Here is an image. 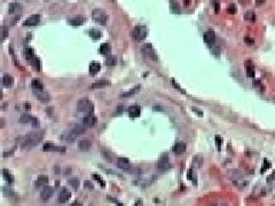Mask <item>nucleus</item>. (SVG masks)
Returning <instances> with one entry per match:
<instances>
[{
	"label": "nucleus",
	"instance_id": "9d476101",
	"mask_svg": "<svg viewBox=\"0 0 275 206\" xmlns=\"http://www.w3.org/2000/svg\"><path fill=\"white\" fill-rule=\"evenodd\" d=\"M33 91V94L37 96V99H39L41 102H48L51 101V95L45 92L44 89L43 91H39V89H32Z\"/></svg>",
	"mask_w": 275,
	"mask_h": 206
},
{
	"label": "nucleus",
	"instance_id": "5fc2aeb1",
	"mask_svg": "<svg viewBox=\"0 0 275 206\" xmlns=\"http://www.w3.org/2000/svg\"><path fill=\"white\" fill-rule=\"evenodd\" d=\"M265 2H266V0H256L257 6H261V5H264Z\"/></svg>",
	"mask_w": 275,
	"mask_h": 206
},
{
	"label": "nucleus",
	"instance_id": "79ce46f5",
	"mask_svg": "<svg viewBox=\"0 0 275 206\" xmlns=\"http://www.w3.org/2000/svg\"><path fill=\"white\" fill-rule=\"evenodd\" d=\"M253 86H256V87H259L261 92H264V89H265L264 85L261 84V81H260L259 79H256V80H253Z\"/></svg>",
	"mask_w": 275,
	"mask_h": 206
},
{
	"label": "nucleus",
	"instance_id": "c85d7f7f",
	"mask_svg": "<svg viewBox=\"0 0 275 206\" xmlns=\"http://www.w3.org/2000/svg\"><path fill=\"white\" fill-rule=\"evenodd\" d=\"M229 176H230V179L233 180V182H234V181H237V180H241V179H243V175L240 173V171H236V169H233V171H230V173H229Z\"/></svg>",
	"mask_w": 275,
	"mask_h": 206
},
{
	"label": "nucleus",
	"instance_id": "13d9d810",
	"mask_svg": "<svg viewBox=\"0 0 275 206\" xmlns=\"http://www.w3.org/2000/svg\"><path fill=\"white\" fill-rule=\"evenodd\" d=\"M193 110H194V111H195V112H197V113H198L199 116H202V115H203V113L201 112V111H198V110H197V109H196V108H193Z\"/></svg>",
	"mask_w": 275,
	"mask_h": 206
},
{
	"label": "nucleus",
	"instance_id": "f257e3e1",
	"mask_svg": "<svg viewBox=\"0 0 275 206\" xmlns=\"http://www.w3.org/2000/svg\"><path fill=\"white\" fill-rule=\"evenodd\" d=\"M44 139V132L43 131H36L30 132L29 134L25 135L24 140L22 142V148L23 149H30L35 145L40 143Z\"/></svg>",
	"mask_w": 275,
	"mask_h": 206
},
{
	"label": "nucleus",
	"instance_id": "1a4fd4ad",
	"mask_svg": "<svg viewBox=\"0 0 275 206\" xmlns=\"http://www.w3.org/2000/svg\"><path fill=\"white\" fill-rule=\"evenodd\" d=\"M203 39H204L205 44H208V45H213L214 41H216V33H214V31H212V30L205 31L204 35H203Z\"/></svg>",
	"mask_w": 275,
	"mask_h": 206
},
{
	"label": "nucleus",
	"instance_id": "412c9836",
	"mask_svg": "<svg viewBox=\"0 0 275 206\" xmlns=\"http://www.w3.org/2000/svg\"><path fill=\"white\" fill-rule=\"evenodd\" d=\"M140 113H141V109H140L139 105H133V107H131V108L128 109V115H130L131 118H136V117H139Z\"/></svg>",
	"mask_w": 275,
	"mask_h": 206
},
{
	"label": "nucleus",
	"instance_id": "8fccbe9b",
	"mask_svg": "<svg viewBox=\"0 0 275 206\" xmlns=\"http://www.w3.org/2000/svg\"><path fill=\"white\" fill-rule=\"evenodd\" d=\"M84 187L87 188V189H90V190H93V189H94L93 183H91L90 181H85V182H84Z\"/></svg>",
	"mask_w": 275,
	"mask_h": 206
},
{
	"label": "nucleus",
	"instance_id": "4c0bfd02",
	"mask_svg": "<svg viewBox=\"0 0 275 206\" xmlns=\"http://www.w3.org/2000/svg\"><path fill=\"white\" fill-rule=\"evenodd\" d=\"M116 63H117V57L116 56L110 55V56H108L105 58V64L108 66H116Z\"/></svg>",
	"mask_w": 275,
	"mask_h": 206
},
{
	"label": "nucleus",
	"instance_id": "7c9ffc66",
	"mask_svg": "<svg viewBox=\"0 0 275 206\" xmlns=\"http://www.w3.org/2000/svg\"><path fill=\"white\" fill-rule=\"evenodd\" d=\"M31 87H32V89H39V91L44 89V85L39 79H33L31 83Z\"/></svg>",
	"mask_w": 275,
	"mask_h": 206
},
{
	"label": "nucleus",
	"instance_id": "37998d69",
	"mask_svg": "<svg viewBox=\"0 0 275 206\" xmlns=\"http://www.w3.org/2000/svg\"><path fill=\"white\" fill-rule=\"evenodd\" d=\"M214 140H216V145H217V149L220 150V149H221V144H222V139H221L219 135H217V136L214 138Z\"/></svg>",
	"mask_w": 275,
	"mask_h": 206
},
{
	"label": "nucleus",
	"instance_id": "bf43d9fd",
	"mask_svg": "<svg viewBox=\"0 0 275 206\" xmlns=\"http://www.w3.org/2000/svg\"><path fill=\"white\" fill-rule=\"evenodd\" d=\"M185 5H189V0H185Z\"/></svg>",
	"mask_w": 275,
	"mask_h": 206
},
{
	"label": "nucleus",
	"instance_id": "6e6d98bb",
	"mask_svg": "<svg viewBox=\"0 0 275 206\" xmlns=\"http://www.w3.org/2000/svg\"><path fill=\"white\" fill-rule=\"evenodd\" d=\"M108 199L109 200H111V202H114V203H116V204H118V205H122V203H119V202H117L115 198H111V197H108Z\"/></svg>",
	"mask_w": 275,
	"mask_h": 206
},
{
	"label": "nucleus",
	"instance_id": "0eeeda50",
	"mask_svg": "<svg viewBox=\"0 0 275 206\" xmlns=\"http://www.w3.org/2000/svg\"><path fill=\"white\" fill-rule=\"evenodd\" d=\"M19 122H21V124H32L33 127H38V125H39L38 119H37L36 117L29 115V113L22 115V116L19 117Z\"/></svg>",
	"mask_w": 275,
	"mask_h": 206
},
{
	"label": "nucleus",
	"instance_id": "a878e982",
	"mask_svg": "<svg viewBox=\"0 0 275 206\" xmlns=\"http://www.w3.org/2000/svg\"><path fill=\"white\" fill-rule=\"evenodd\" d=\"M21 9H22V7H21V5H19V4H17V2H12V4H9L8 13H9L10 15H13V14L17 13V12L21 10Z\"/></svg>",
	"mask_w": 275,
	"mask_h": 206
},
{
	"label": "nucleus",
	"instance_id": "f8f14e48",
	"mask_svg": "<svg viewBox=\"0 0 275 206\" xmlns=\"http://www.w3.org/2000/svg\"><path fill=\"white\" fill-rule=\"evenodd\" d=\"M39 21H40V15H38V14L31 15L30 17H28V19L23 22V25H24V27H35V25L38 24Z\"/></svg>",
	"mask_w": 275,
	"mask_h": 206
},
{
	"label": "nucleus",
	"instance_id": "49530a36",
	"mask_svg": "<svg viewBox=\"0 0 275 206\" xmlns=\"http://www.w3.org/2000/svg\"><path fill=\"white\" fill-rule=\"evenodd\" d=\"M227 12L229 14H235V13H236V6H235L234 4H230V5L228 6Z\"/></svg>",
	"mask_w": 275,
	"mask_h": 206
},
{
	"label": "nucleus",
	"instance_id": "72a5a7b5",
	"mask_svg": "<svg viewBox=\"0 0 275 206\" xmlns=\"http://www.w3.org/2000/svg\"><path fill=\"white\" fill-rule=\"evenodd\" d=\"M23 54H24V57H25V60H27L28 62L33 56H36V55H35L33 49H32V48H30V47H28V48H25V49H24V53H23Z\"/></svg>",
	"mask_w": 275,
	"mask_h": 206
},
{
	"label": "nucleus",
	"instance_id": "6ab92c4d",
	"mask_svg": "<svg viewBox=\"0 0 275 206\" xmlns=\"http://www.w3.org/2000/svg\"><path fill=\"white\" fill-rule=\"evenodd\" d=\"M117 166L121 169L125 171V169H128L131 166V163H130V160L127 159V158H119V159L117 160Z\"/></svg>",
	"mask_w": 275,
	"mask_h": 206
},
{
	"label": "nucleus",
	"instance_id": "58836bf2",
	"mask_svg": "<svg viewBox=\"0 0 275 206\" xmlns=\"http://www.w3.org/2000/svg\"><path fill=\"white\" fill-rule=\"evenodd\" d=\"M68 182H69V186H70V187H71V188H74L75 190H77V189L79 188V184H80V182H79V180H78V179H77V178H72V179H70V180H69Z\"/></svg>",
	"mask_w": 275,
	"mask_h": 206
},
{
	"label": "nucleus",
	"instance_id": "a18cd8bd",
	"mask_svg": "<svg viewBox=\"0 0 275 206\" xmlns=\"http://www.w3.org/2000/svg\"><path fill=\"white\" fill-rule=\"evenodd\" d=\"M272 166V164H271V161L269 160L265 159L264 160V166H263V169H261V173H264L265 172V169H268L269 167Z\"/></svg>",
	"mask_w": 275,
	"mask_h": 206
},
{
	"label": "nucleus",
	"instance_id": "5701e85b",
	"mask_svg": "<svg viewBox=\"0 0 275 206\" xmlns=\"http://www.w3.org/2000/svg\"><path fill=\"white\" fill-rule=\"evenodd\" d=\"M13 84H14V78L10 75H5L2 77V85H4L5 87L9 88V87L13 86Z\"/></svg>",
	"mask_w": 275,
	"mask_h": 206
},
{
	"label": "nucleus",
	"instance_id": "603ef678",
	"mask_svg": "<svg viewBox=\"0 0 275 206\" xmlns=\"http://www.w3.org/2000/svg\"><path fill=\"white\" fill-rule=\"evenodd\" d=\"M212 4L214 5V12L216 13H219V7H220V4H219V1H212Z\"/></svg>",
	"mask_w": 275,
	"mask_h": 206
},
{
	"label": "nucleus",
	"instance_id": "6e6552de",
	"mask_svg": "<svg viewBox=\"0 0 275 206\" xmlns=\"http://www.w3.org/2000/svg\"><path fill=\"white\" fill-rule=\"evenodd\" d=\"M85 131H86V128H85V125L83 124V125H75L70 131H69V133H70V135L72 136V138H78L79 135H82V134H84L85 133Z\"/></svg>",
	"mask_w": 275,
	"mask_h": 206
},
{
	"label": "nucleus",
	"instance_id": "423d86ee",
	"mask_svg": "<svg viewBox=\"0 0 275 206\" xmlns=\"http://www.w3.org/2000/svg\"><path fill=\"white\" fill-rule=\"evenodd\" d=\"M141 50H142L144 56H147L148 58L152 60V61H157V55H156V52H155L154 47L152 46V44H146V45H143L142 48H141Z\"/></svg>",
	"mask_w": 275,
	"mask_h": 206
},
{
	"label": "nucleus",
	"instance_id": "3c124183",
	"mask_svg": "<svg viewBox=\"0 0 275 206\" xmlns=\"http://www.w3.org/2000/svg\"><path fill=\"white\" fill-rule=\"evenodd\" d=\"M7 35H8V30H7V28L6 27H2V40H5L6 39V37H7Z\"/></svg>",
	"mask_w": 275,
	"mask_h": 206
},
{
	"label": "nucleus",
	"instance_id": "ddd939ff",
	"mask_svg": "<svg viewBox=\"0 0 275 206\" xmlns=\"http://www.w3.org/2000/svg\"><path fill=\"white\" fill-rule=\"evenodd\" d=\"M53 194H54V188L46 186V187L43 188V190L40 192V197H41L43 200H48L51 197L53 196Z\"/></svg>",
	"mask_w": 275,
	"mask_h": 206
},
{
	"label": "nucleus",
	"instance_id": "2eb2a0df",
	"mask_svg": "<svg viewBox=\"0 0 275 206\" xmlns=\"http://www.w3.org/2000/svg\"><path fill=\"white\" fill-rule=\"evenodd\" d=\"M70 198H71V192L68 189H62L58 194V197H57L60 203H66Z\"/></svg>",
	"mask_w": 275,
	"mask_h": 206
},
{
	"label": "nucleus",
	"instance_id": "864d4df0",
	"mask_svg": "<svg viewBox=\"0 0 275 206\" xmlns=\"http://www.w3.org/2000/svg\"><path fill=\"white\" fill-rule=\"evenodd\" d=\"M14 150H15V148H13L10 151H5V152H4V157H8V156H10V155H13Z\"/></svg>",
	"mask_w": 275,
	"mask_h": 206
},
{
	"label": "nucleus",
	"instance_id": "f704fd0d",
	"mask_svg": "<svg viewBox=\"0 0 275 206\" xmlns=\"http://www.w3.org/2000/svg\"><path fill=\"white\" fill-rule=\"evenodd\" d=\"M90 37L92 38V39H94V40H99L100 38L102 37V33L99 30L92 29V30H90Z\"/></svg>",
	"mask_w": 275,
	"mask_h": 206
},
{
	"label": "nucleus",
	"instance_id": "39448f33",
	"mask_svg": "<svg viewBox=\"0 0 275 206\" xmlns=\"http://www.w3.org/2000/svg\"><path fill=\"white\" fill-rule=\"evenodd\" d=\"M156 167L160 172H164L166 169H169L171 167L170 165V160H169V156L167 155H163L160 157V159L156 164Z\"/></svg>",
	"mask_w": 275,
	"mask_h": 206
},
{
	"label": "nucleus",
	"instance_id": "2f4dec72",
	"mask_svg": "<svg viewBox=\"0 0 275 206\" xmlns=\"http://www.w3.org/2000/svg\"><path fill=\"white\" fill-rule=\"evenodd\" d=\"M187 178H188V180H190L194 184H197V176H196V173H195V171L193 169H190L189 171H188Z\"/></svg>",
	"mask_w": 275,
	"mask_h": 206
},
{
	"label": "nucleus",
	"instance_id": "ea45409f",
	"mask_svg": "<svg viewBox=\"0 0 275 206\" xmlns=\"http://www.w3.org/2000/svg\"><path fill=\"white\" fill-rule=\"evenodd\" d=\"M125 172H126V173H130V174H141V169L135 167V166H132V165H131L128 169H125Z\"/></svg>",
	"mask_w": 275,
	"mask_h": 206
},
{
	"label": "nucleus",
	"instance_id": "cd10ccee",
	"mask_svg": "<svg viewBox=\"0 0 275 206\" xmlns=\"http://www.w3.org/2000/svg\"><path fill=\"white\" fill-rule=\"evenodd\" d=\"M2 194L7 197V198H9V199L17 198V195H16L12 189H8V188H2Z\"/></svg>",
	"mask_w": 275,
	"mask_h": 206
},
{
	"label": "nucleus",
	"instance_id": "dca6fc26",
	"mask_svg": "<svg viewBox=\"0 0 275 206\" xmlns=\"http://www.w3.org/2000/svg\"><path fill=\"white\" fill-rule=\"evenodd\" d=\"M48 183V178L47 176H44V175H41V176H39L37 180H36V182H35V187L37 188V189H43L44 187H46Z\"/></svg>",
	"mask_w": 275,
	"mask_h": 206
},
{
	"label": "nucleus",
	"instance_id": "4d7b16f0",
	"mask_svg": "<svg viewBox=\"0 0 275 206\" xmlns=\"http://www.w3.org/2000/svg\"><path fill=\"white\" fill-rule=\"evenodd\" d=\"M172 6H173V7H174V8H173V10L175 9V13H178V14H179V13H180V9H178V5H177V4H173V5H172Z\"/></svg>",
	"mask_w": 275,
	"mask_h": 206
},
{
	"label": "nucleus",
	"instance_id": "e433bc0d",
	"mask_svg": "<svg viewBox=\"0 0 275 206\" xmlns=\"http://www.w3.org/2000/svg\"><path fill=\"white\" fill-rule=\"evenodd\" d=\"M244 19H247V21H250V22H255L257 19V16H256V14H255V12L249 10V12H247V13L244 14Z\"/></svg>",
	"mask_w": 275,
	"mask_h": 206
},
{
	"label": "nucleus",
	"instance_id": "c9c22d12",
	"mask_svg": "<svg viewBox=\"0 0 275 206\" xmlns=\"http://www.w3.org/2000/svg\"><path fill=\"white\" fill-rule=\"evenodd\" d=\"M2 175H4V178L6 179L7 182H9V183L14 182V176L8 169H2Z\"/></svg>",
	"mask_w": 275,
	"mask_h": 206
},
{
	"label": "nucleus",
	"instance_id": "9b49d317",
	"mask_svg": "<svg viewBox=\"0 0 275 206\" xmlns=\"http://www.w3.org/2000/svg\"><path fill=\"white\" fill-rule=\"evenodd\" d=\"M96 122H97V120H96V117L93 115V112L86 113V116L83 118V124H84L85 126H87V127L94 126L95 124H96Z\"/></svg>",
	"mask_w": 275,
	"mask_h": 206
},
{
	"label": "nucleus",
	"instance_id": "c756f323",
	"mask_svg": "<svg viewBox=\"0 0 275 206\" xmlns=\"http://www.w3.org/2000/svg\"><path fill=\"white\" fill-rule=\"evenodd\" d=\"M247 76L248 77H250V78H253L255 77V66H252L251 63H250V61H247Z\"/></svg>",
	"mask_w": 275,
	"mask_h": 206
},
{
	"label": "nucleus",
	"instance_id": "a211bd4d",
	"mask_svg": "<svg viewBox=\"0 0 275 206\" xmlns=\"http://www.w3.org/2000/svg\"><path fill=\"white\" fill-rule=\"evenodd\" d=\"M85 21H86L85 17L76 16V17H74V19H70L68 22H69V24L72 25V27H80V25H83V24L85 23Z\"/></svg>",
	"mask_w": 275,
	"mask_h": 206
},
{
	"label": "nucleus",
	"instance_id": "4be33fe9",
	"mask_svg": "<svg viewBox=\"0 0 275 206\" xmlns=\"http://www.w3.org/2000/svg\"><path fill=\"white\" fill-rule=\"evenodd\" d=\"M29 63L31 64V66L35 69V70H37V71H40L41 70V63H40V60H39L37 56H33L30 61H29Z\"/></svg>",
	"mask_w": 275,
	"mask_h": 206
},
{
	"label": "nucleus",
	"instance_id": "393cba45",
	"mask_svg": "<svg viewBox=\"0 0 275 206\" xmlns=\"http://www.w3.org/2000/svg\"><path fill=\"white\" fill-rule=\"evenodd\" d=\"M91 144L92 143H91L90 140H82L79 142V144H78V148L82 151H88L90 148H91Z\"/></svg>",
	"mask_w": 275,
	"mask_h": 206
},
{
	"label": "nucleus",
	"instance_id": "20e7f679",
	"mask_svg": "<svg viewBox=\"0 0 275 206\" xmlns=\"http://www.w3.org/2000/svg\"><path fill=\"white\" fill-rule=\"evenodd\" d=\"M92 17L96 23H99L101 25H105L108 22V14L103 9H100V8H96L92 12Z\"/></svg>",
	"mask_w": 275,
	"mask_h": 206
},
{
	"label": "nucleus",
	"instance_id": "09e8293b",
	"mask_svg": "<svg viewBox=\"0 0 275 206\" xmlns=\"http://www.w3.org/2000/svg\"><path fill=\"white\" fill-rule=\"evenodd\" d=\"M172 85H173V86H174V87H175V88H177V89H178L179 92H181V93H185V91H183V89L181 88V87H180V86H179V85L177 84V81H175L174 79H172Z\"/></svg>",
	"mask_w": 275,
	"mask_h": 206
},
{
	"label": "nucleus",
	"instance_id": "aec40b11",
	"mask_svg": "<svg viewBox=\"0 0 275 206\" xmlns=\"http://www.w3.org/2000/svg\"><path fill=\"white\" fill-rule=\"evenodd\" d=\"M109 85H110V83H109L107 79H102V80H100V81H96L94 84H92L90 86V88H91V89H97V88L107 87V86H109Z\"/></svg>",
	"mask_w": 275,
	"mask_h": 206
},
{
	"label": "nucleus",
	"instance_id": "de8ad7c7",
	"mask_svg": "<svg viewBox=\"0 0 275 206\" xmlns=\"http://www.w3.org/2000/svg\"><path fill=\"white\" fill-rule=\"evenodd\" d=\"M244 42H245L247 45H249V46H253V45H255V40H253L252 38H250V37H245V38H244Z\"/></svg>",
	"mask_w": 275,
	"mask_h": 206
},
{
	"label": "nucleus",
	"instance_id": "c03bdc74",
	"mask_svg": "<svg viewBox=\"0 0 275 206\" xmlns=\"http://www.w3.org/2000/svg\"><path fill=\"white\" fill-rule=\"evenodd\" d=\"M93 178H94V180H96V182H97V183H100V184H101L102 187H105V181H103V179L101 178V176H99L97 174H94V175H93Z\"/></svg>",
	"mask_w": 275,
	"mask_h": 206
},
{
	"label": "nucleus",
	"instance_id": "b1692460",
	"mask_svg": "<svg viewBox=\"0 0 275 206\" xmlns=\"http://www.w3.org/2000/svg\"><path fill=\"white\" fill-rule=\"evenodd\" d=\"M100 68H101V66H100L99 62H92V63L90 64V75L95 76L99 71H100Z\"/></svg>",
	"mask_w": 275,
	"mask_h": 206
},
{
	"label": "nucleus",
	"instance_id": "a19ab883",
	"mask_svg": "<svg viewBox=\"0 0 275 206\" xmlns=\"http://www.w3.org/2000/svg\"><path fill=\"white\" fill-rule=\"evenodd\" d=\"M139 89H140V86H136V87L132 88L131 91H128V92H126V93L122 94V97H128V96H132V95H134L136 92H139Z\"/></svg>",
	"mask_w": 275,
	"mask_h": 206
},
{
	"label": "nucleus",
	"instance_id": "7ed1b4c3",
	"mask_svg": "<svg viewBox=\"0 0 275 206\" xmlns=\"http://www.w3.org/2000/svg\"><path fill=\"white\" fill-rule=\"evenodd\" d=\"M77 110L79 112L84 113H92L94 110V104L87 99H80L77 102Z\"/></svg>",
	"mask_w": 275,
	"mask_h": 206
},
{
	"label": "nucleus",
	"instance_id": "f03ea898",
	"mask_svg": "<svg viewBox=\"0 0 275 206\" xmlns=\"http://www.w3.org/2000/svg\"><path fill=\"white\" fill-rule=\"evenodd\" d=\"M147 35H148V29L146 28L144 25H136L131 32V37L135 41L143 40L144 38L147 37Z\"/></svg>",
	"mask_w": 275,
	"mask_h": 206
},
{
	"label": "nucleus",
	"instance_id": "bb28decb",
	"mask_svg": "<svg viewBox=\"0 0 275 206\" xmlns=\"http://www.w3.org/2000/svg\"><path fill=\"white\" fill-rule=\"evenodd\" d=\"M202 165H203V157L202 156H194V158H193V166L194 167H196V169H199V167H202Z\"/></svg>",
	"mask_w": 275,
	"mask_h": 206
},
{
	"label": "nucleus",
	"instance_id": "f3484780",
	"mask_svg": "<svg viewBox=\"0 0 275 206\" xmlns=\"http://www.w3.org/2000/svg\"><path fill=\"white\" fill-rule=\"evenodd\" d=\"M172 151H173L175 155H181V153H183V152L186 151V144H185L183 142H178V143H175V144L173 145Z\"/></svg>",
	"mask_w": 275,
	"mask_h": 206
},
{
	"label": "nucleus",
	"instance_id": "4468645a",
	"mask_svg": "<svg viewBox=\"0 0 275 206\" xmlns=\"http://www.w3.org/2000/svg\"><path fill=\"white\" fill-rule=\"evenodd\" d=\"M43 150H44V151H57V152H66V148H64V147H58V145L52 144V143H46V144H44Z\"/></svg>",
	"mask_w": 275,
	"mask_h": 206
},
{
	"label": "nucleus",
	"instance_id": "473e14b6",
	"mask_svg": "<svg viewBox=\"0 0 275 206\" xmlns=\"http://www.w3.org/2000/svg\"><path fill=\"white\" fill-rule=\"evenodd\" d=\"M99 52H100V54H102V55H107L108 53H110V45H109L108 42L102 44V45L100 46V48H99Z\"/></svg>",
	"mask_w": 275,
	"mask_h": 206
}]
</instances>
